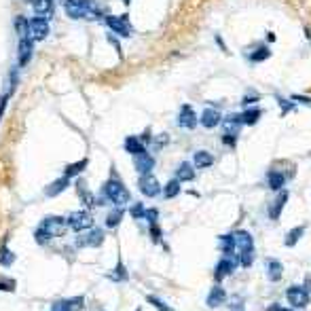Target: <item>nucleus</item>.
Returning a JSON list of instances; mask_svg holds the SVG:
<instances>
[{
	"label": "nucleus",
	"instance_id": "79ce46f5",
	"mask_svg": "<svg viewBox=\"0 0 311 311\" xmlns=\"http://www.w3.org/2000/svg\"><path fill=\"white\" fill-rule=\"evenodd\" d=\"M17 284L13 278H0V290L2 292H15Z\"/></svg>",
	"mask_w": 311,
	"mask_h": 311
},
{
	"label": "nucleus",
	"instance_id": "c03bdc74",
	"mask_svg": "<svg viewBox=\"0 0 311 311\" xmlns=\"http://www.w3.org/2000/svg\"><path fill=\"white\" fill-rule=\"evenodd\" d=\"M258 99H261V96H258L256 91H248V93H246V96H244V99H242V104H244L246 108H248L250 104H254V102H258Z\"/></svg>",
	"mask_w": 311,
	"mask_h": 311
},
{
	"label": "nucleus",
	"instance_id": "4468645a",
	"mask_svg": "<svg viewBox=\"0 0 311 311\" xmlns=\"http://www.w3.org/2000/svg\"><path fill=\"white\" fill-rule=\"evenodd\" d=\"M220 121H222V115H220V110H216V108H205L201 113V116H199V123H201L205 129L218 127Z\"/></svg>",
	"mask_w": 311,
	"mask_h": 311
},
{
	"label": "nucleus",
	"instance_id": "dca6fc26",
	"mask_svg": "<svg viewBox=\"0 0 311 311\" xmlns=\"http://www.w3.org/2000/svg\"><path fill=\"white\" fill-rule=\"evenodd\" d=\"M70 186V178H66V176H62V178H55L51 184L45 186V197H57L62 195L64 191H66Z\"/></svg>",
	"mask_w": 311,
	"mask_h": 311
},
{
	"label": "nucleus",
	"instance_id": "3c124183",
	"mask_svg": "<svg viewBox=\"0 0 311 311\" xmlns=\"http://www.w3.org/2000/svg\"><path fill=\"white\" fill-rule=\"evenodd\" d=\"M7 99H9V93H7V96H2V98H0V119H2L4 108H7Z\"/></svg>",
	"mask_w": 311,
	"mask_h": 311
},
{
	"label": "nucleus",
	"instance_id": "58836bf2",
	"mask_svg": "<svg viewBox=\"0 0 311 311\" xmlns=\"http://www.w3.org/2000/svg\"><path fill=\"white\" fill-rule=\"evenodd\" d=\"M144 214H146V208H144V203H131V208H129V216L131 218H136V220H142L144 218Z\"/></svg>",
	"mask_w": 311,
	"mask_h": 311
},
{
	"label": "nucleus",
	"instance_id": "4be33fe9",
	"mask_svg": "<svg viewBox=\"0 0 311 311\" xmlns=\"http://www.w3.org/2000/svg\"><path fill=\"white\" fill-rule=\"evenodd\" d=\"M87 165H89V159H81V161H74V163H68L66 167H64V176L66 178H79L81 174L87 169Z\"/></svg>",
	"mask_w": 311,
	"mask_h": 311
},
{
	"label": "nucleus",
	"instance_id": "49530a36",
	"mask_svg": "<svg viewBox=\"0 0 311 311\" xmlns=\"http://www.w3.org/2000/svg\"><path fill=\"white\" fill-rule=\"evenodd\" d=\"M167 140H169V138H167V133H161V136L157 138V140H155V142H152V144H155V148H163V146L167 144Z\"/></svg>",
	"mask_w": 311,
	"mask_h": 311
},
{
	"label": "nucleus",
	"instance_id": "c85d7f7f",
	"mask_svg": "<svg viewBox=\"0 0 311 311\" xmlns=\"http://www.w3.org/2000/svg\"><path fill=\"white\" fill-rule=\"evenodd\" d=\"M262 110L261 108H246L242 115H239V119H242V125H256L258 119H261Z\"/></svg>",
	"mask_w": 311,
	"mask_h": 311
},
{
	"label": "nucleus",
	"instance_id": "5701e85b",
	"mask_svg": "<svg viewBox=\"0 0 311 311\" xmlns=\"http://www.w3.org/2000/svg\"><path fill=\"white\" fill-rule=\"evenodd\" d=\"M176 180H178V182H193V180H195V167H193L189 161L180 163L178 169H176Z\"/></svg>",
	"mask_w": 311,
	"mask_h": 311
},
{
	"label": "nucleus",
	"instance_id": "37998d69",
	"mask_svg": "<svg viewBox=\"0 0 311 311\" xmlns=\"http://www.w3.org/2000/svg\"><path fill=\"white\" fill-rule=\"evenodd\" d=\"M275 99H278V104H279V108H281V115H288L292 108H295V102H290V99H286V98H281V96H275Z\"/></svg>",
	"mask_w": 311,
	"mask_h": 311
},
{
	"label": "nucleus",
	"instance_id": "6e6552de",
	"mask_svg": "<svg viewBox=\"0 0 311 311\" xmlns=\"http://www.w3.org/2000/svg\"><path fill=\"white\" fill-rule=\"evenodd\" d=\"M138 189H140V193H142L144 197H150V199L161 195V184H159V180H157L152 174H144V176H140V180H138Z\"/></svg>",
	"mask_w": 311,
	"mask_h": 311
},
{
	"label": "nucleus",
	"instance_id": "a878e982",
	"mask_svg": "<svg viewBox=\"0 0 311 311\" xmlns=\"http://www.w3.org/2000/svg\"><path fill=\"white\" fill-rule=\"evenodd\" d=\"M267 184H269L271 191H281L284 184H286V176L281 172H278V169H271V172L267 174Z\"/></svg>",
	"mask_w": 311,
	"mask_h": 311
},
{
	"label": "nucleus",
	"instance_id": "9d476101",
	"mask_svg": "<svg viewBox=\"0 0 311 311\" xmlns=\"http://www.w3.org/2000/svg\"><path fill=\"white\" fill-rule=\"evenodd\" d=\"M85 305V296H70V298H57V301L51 305V311H81Z\"/></svg>",
	"mask_w": 311,
	"mask_h": 311
},
{
	"label": "nucleus",
	"instance_id": "de8ad7c7",
	"mask_svg": "<svg viewBox=\"0 0 311 311\" xmlns=\"http://www.w3.org/2000/svg\"><path fill=\"white\" fill-rule=\"evenodd\" d=\"M292 102H295V104H307V106H311V98H305V96H292Z\"/></svg>",
	"mask_w": 311,
	"mask_h": 311
},
{
	"label": "nucleus",
	"instance_id": "bb28decb",
	"mask_svg": "<svg viewBox=\"0 0 311 311\" xmlns=\"http://www.w3.org/2000/svg\"><path fill=\"white\" fill-rule=\"evenodd\" d=\"M32 7L38 17H45L47 19V17H51V13H53V0H34Z\"/></svg>",
	"mask_w": 311,
	"mask_h": 311
},
{
	"label": "nucleus",
	"instance_id": "a18cd8bd",
	"mask_svg": "<svg viewBox=\"0 0 311 311\" xmlns=\"http://www.w3.org/2000/svg\"><path fill=\"white\" fill-rule=\"evenodd\" d=\"M144 218L148 220V222H159V210H157V208H146Z\"/></svg>",
	"mask_w": 311,
	"mask_h": 311
},
{
	"label": "nucleus",
	"instance_id": "09e8293b",
	"mask_svg": "<svg viewBox=\"0 0 311 311\" xmlns=\"http://www.w3.org/2000/svg\"><path fill=\"white\" fill-rule=\"evenodd\" d=\"M235 140H237V136H229V133H225V136H222V142H225L227 146H235Z\"/></svg>",
	"mask_w": 311,
	"mask_h": 311
},
{
	"label": "nucleus",
	"instance_id": "603ef678",
	"mask_svg": "<svg viewBox=\"0 0 311 311\" xmlns=\"http://www.w3.org/2000/svg\"><path fill=\"white\" fill-rule=\"evenodd\" d=\"M303 288H305V290H307L309 295H311V275H309V273L305 275V286H303Z\"/></svg>",
	"mask_w": 311,
	"mask_h": 311
},
{
	"label": "nucleus",
	"instance_id": "5fc2aeb1",
	"mask_svg": "<svg viewBox=\"0 0 311 311\" xmlns=\"http://www.w3.org/2000/svg\"><path fill=\"white\" fill-rule=\"evenodd\" d=\"M123 2H125V4H129V2H131V0H123Z\"/></svg>",
	"mask_w": 311,
	"mask_h": 311
},
{
	"label": "nucleus",
	"instance_id": "a19ab883",
	"mask_svg": "<svg viewBox=\"0 0 311 311\" xmlns=\"http://www.w3.org/2000/svg\"><path fill=\"white\" fill-rule=\"evenodd\" d=\"M229 309H231V311H246V303H244V298L239 296V295H233V296H231V301H229Z\"/></svg>",
	"mask_w": 311,
	"mask_h": 311
},
{
	"label": "nucleus",
	"instance_id": "9b49d317",
	"mask_svg": "<svg viewBox=\"0 0 311 311\" xmlns=\"http://www.w3.org/2000/svg\"><path fill=\"white\" fill-rule=\"evenodd\" d=\"M133 167H136V172H138L140 176L152 174V169H155V157H152L148 150H146V152H140V155L133 157Z\"/></svg>",
	"mask_w": 311,
	"mask_h": 311
},
{
	"label": "nucleus",
	"instance_id": "393cba45",
	"mask_svg": "<svg viewBox=\"0 0 311 311\" xmlns=\"http://www.w3.org/2000/svg\"><path fill=\"white\" fill-rule=\"evenodd\" d=\"M123 218H125V210H123V208H115V210H110V212L106 214L104 225H106V229H116L123 222Z\"/></svg>",
	"mask_w": 311,
	"mask_h": 311
},
{
	"label": "nucleus",
	"instance_id": "8fccbe9b",
	"mask_svg": "<svg viewBox=\"0 0 311 311\" xmlns=\"http://www.w3.org/2000/svg\"><path fill=\"white\" fill-rule=\"evenodd\" d=\"M138 138L142 140V144H150V140H152V136H150V129H146L142 136H138Z\"/></svg>",
	"mask_w": 311,
	"mask_h": 311
},
{
	"label": "nucleus",
	"instance_id": "72a5a7b5",
	"mask_svg": "<svg viewBox=\"0 0 311 311\" xmlns=\"http://www.w3.org/2000/svg\"><path fill=\"white\" fill-rule=\"evenodd\" d=\"M269 57H271V49H269V47H258L254 53H250L248 60H250L252 64H258V62L269 60Z\"/></svg>",
	"mask_w": 311,
	"mask_h": 311
},
{
	"label": "nucleus",
	"instance_id": "c756f323",
	"mask_svg": "<svg viewBox=\"0 0 311 311\" xmlns=\"http://www.w3.org/2000/svg\"><path fill=\"white\" fill-rule=\"evenodd\" d=\"M108 279H113V281H127L129 279V271H127L125 262H123L121 258H119V262H116V267L108 273Z\"/></svg>",
	"mask_w": 311,
	"mask_h": 311
},
{
	"label": "nucleus",
	"instance_id": "f704fd0d",
	"mask_svg": "<svg viewBox=\"0 0 311 311\" xmlns=\"http://www.w3.org/2000/svg\"><path fill=\"white\" fill-rule=\"evenodd\" d=\"M303 235H305V225L295 227V229H292V231L288 233V235H286V246H288V248L296 246V242H298V239H301Z\"/></svg>",
	"mask_w": 311,
	"mask_h": 311
},
{
	"label": "nucleus",
	"instance_id": "473e14b6",
	"mask_svg": "<svg viewBox=\"0 0 311 311\" xmlns=\"http://www.w3.org/2000/svg\"><path fill=\"white\" fill-rule=\"evenodd\" d=\"M15 262V252L9 248V246H0V265L2 267H11Z\"/></svg>",
	"mask_w": 311,
	"mask_h": 311
},
{
	"label": "nucleus",
	"instance_id": "39448f33",
	"mask_svg": "<svg viewBox=\"0 0 311 311\" xmlns=\"http://www.w3.org/2000/svg\"><path fill=\"white\" fill-rule=\"evenodd\" d=\"M28 36H30L32 43H40L49 36V21L45 17L34 15L32 19H28Z\"/></svg>",
	"mask_w": 311,
	"mask_h": 311
},
{
	"label": "nucleus",
	"instance_id": "ddd939ff",
	"mask_svg": "<svg viewBox=\"0 0 311 311\" xmlns=\"http://www.w3.org/2000/svg\"><path fill=\"white\" fill-rule=\"evenodd\" d=\"M178 125L182 129H195L197 127V115L191 104H184L178 113Z\"/></svg>",
	"mask_w": 311,
	"mask_h": 311
},
{
	"label": "nucleus",
	"instance_id": "a211bd4d",
	"mask_svg": "<svg viewBox=\"0 0 311 311\" xmlns=\"http://www.w3.org/2000/svg\"><path fill=\"white\" fill-rule=\"evenodd\" d=\"M32 47L34 43L30 38H21L19 45H17V60H19V66H26L32 57Z\"/></svg>",
	"mask_w": 311,
	"mask_h": 311
},
{
	"label": "nucleus",
	"instance_id": "c9c22d12",
	"mask_svg": "<svg viewBox=\"0 0 311 311\" xmlns=\"http://www.w3.org/2000/svg\"><path fill=\"white\" fill-rule=\"evenodd\" d=\"M146 303H150L157 311H174V307H169V305L157 295H146Z\"/></svg>",
	"mask_w": 311,
	"mask_h": 311
},
{
	"label": "nucleus",
	"instance_id": "ea45409f",
	"mask_svg": "<svg viewBox=\"0 0 311 311\" xmlns=\"http://www.w3.org/2000/svg\"><path fill=\"white\" fill-rule=\"evenodd\" d=\"M237 262H239L242 267H252V262H254V250L239 252V254H237Z\"/></svg>",
	"mask_w": 311,
	"mask_h": 311
},
{
	"label": "nucleus",
	"instance_id": "aec40b11",
	"mask_svg": "<svg viewBox=\"0 0 311 311\" xmlns=\"http://www.w3.org/2000/svg\"><path fill=\"white\" fill-rule=\"evenodd\" d=\"M222 125H225V133H229V136H237L239 133V127H242V119H239L237 113H231L227 116H222Z\"/></svg>",
	"mask_w": 311,
	"mask_h": 311
},
{
	"label": "nucleus",
	"instance_id": "f3484780",
	"mask_svg": "<svg viewBox=\"0 0 311 311\" xmlns=\"http://www.w3.org/2000/svg\"><path fill=\"white\" fill-rule=\"evenodd\" d=\"M265 267H267V278L269 281H279L281 275H284V265L278 261V258H267L265 261Z\"/></svg>",
	"mask_w": 311,
	"mask_h": 311
},
{
	"label": "nucleus",
	"instance_id": "f03ea898",
	"mask_svg": "<svg viewBox=\"0 0 311 311\" xmlns=\"http://www.w3.org/2000/svg\"><path fill=\"white\" fill-rule=\"evenodd\" d=\"M106 201L115 203L116 208H123L125 203L131 201V193H129V189L121 182L119 178H115V176L104 182V186H102V197H99L96 203L102 205V203H106Z\"/></svg>",
	"mask_w": 311,
	"mask_h": 311
},
{
	"label": "nucleus",
	"instance_id": "6e6d98bb",
	"mask_svg": "<svg viewBox=\"0 0 311 311\" xmlns=\"http://www.w3.org/2000/svg\"><path fill=\"white\" fill-rule=\"evenodd\" d=\"M136 311H142V309H140V307H138V309H136Z\"/></svg>",
	"mask_w": 311,
	"mask_h": 311
},
{
	"label": "nucleus",
	"instance_id": "2f4dec72",
	"mask_svg": "<svg viewBox=\"0 0 311 311\" xmlns=\"http://www.w3.org/2000/svg\"><path fill=\"white\" fill-rule=\"evenodd\" d=\"M76 193H79V199H81V201H83L85 205H93V203H96V199H93L91 191L85 189V182H83V180H79V182H76Z\"/></svg>",
	"mask_w": 311,
	"mask_h": 311
},
{
	"label": "nucleus",
	"instance_id": "1a4fd4ad",
	"mask_svg": "<svg viewBox=\"0 0 311 311\" xmlns=\"http://www.w3.org/2000/svg\"><path fill=\"white\" fill-rule=\"evenodd\" d=\"M237 256H222L218 261V265H216V271H214V281L216 284H220L222 278L225 275H231L233 271L237 269Z\"/></svg>",
	"mask_w": 311,
	"mask_h": 311
},
{
	"label": "nucleus",
	"instance_id": "4c0bfd02",
	"mask_svg": "<svg viewBox=\"0 0 311 311\" xmlns=\"http://www.w3.org/2000/svg\"><path fill=\"white\" fill-rule=\"evenodd\" d=\"M148 235L152 239V244H161V227H159V222H148Z\"/></svg>",
	"mask_w": 311,
	"mask_h": 311
},
{
	"label": "nucleus",
	"instance_id": "2eb2a0df",
	"mask_svg": "<svg viewBox=\"0 0 311 311\" xmlns=\"http://www.w3.org/2000/svg\"><path fill=\"white\" fill-rule=\"evenodd\" d=\"M233 237H235V248L239 252L254 250V237H252V233H248V231H235V233H233Z\"/></svg>",
	"mask_w": 311,
	"mask_h": 311
},
{
	"label": "nucleus",
	"instance_id": "864d4df0",
	"mask_svg": "<svg viewBox=\"0 0 311 311\" xmlns=\"http://www.w3.org/2000/svg\"><path fill=\"white\" fill-rule=\"evenodd\" d=\"M269 311H296V309H286V307H279V305H269Z\"/></svg>",
	"mask_w": 311,
	"mask_h": 311
},
{
	"label": "nucleus",
	"instance_id": "423d86ee",
	"mask_svg": "<svg viewBox=\"0 0 311 311\" xmlns=\"http://www.w3.org/2000/svg\"><path fill=\"white\" fill-rule=\"evenodd\" d=\"M104 21H106V26L110 28V32L119 34V36H123V38L131 36L133 28H131V23H129L127 15H106Z\"/></svg>",
	"mask_w": 311,
	"mask_h": 311
},
{
	"label": "nucleus",
	"instance_id": "0eeeda50",
	"mask_svg": "<svg viewBox=\"0 0 311 311\" xmlns=\"http://www.w3.org/2000/svg\"><path fill=\"white\" fill-rule=\"evenodd\" d=\"M286 301L292 305V309H305L311 301V295L303 286H290V288L286 290Z\"/></svg>",
	"mask_w": 311,
	"mask_h": 311
},
{
	"label": "nucleus",
	"instance_id": "7ed1b4c3",
	"mask_svg": "<svg viewBox=\"0 0 311 311\" xmlns=\"http://www.w3.org/2000/svg\"><path fill=\"white\" fill-rule=\"evenodd\" d=\"M66 222H68V229L74 233H83L87 229L93 227V216L89 210H76V212H70L66 216Z\"/></svg>",
	"mask_w": 311,
	"mask_h": 311
},
{
	"label": "nucleus",
	"instance_id": "6ab92c4d",
	"mask_svg": "<svg viewBox=\"0 0 311 311\" xmlns=\"http://www.w3.org/2000/svg\"><path fill=\"white\" fill-rule=\"evenodd\" d=\"M286 201H288V191L281 189L279 195L275 197V201L269 205V218H271V220H278L279 214H281V210H284V205H286Z\"/></svg>",
	"mask_w": 311,
	"mask_h": 311
},
{
	"label": "nucleus",
	"instance_id": "7c9ffc66",
	"mask_svg": "<svg viewBox=\"0 0 311 311\" xmlns=\"http://www.w3.org/2000/svg\"><path fill=\"white\" fill-rule=\"evenodd\" d=\"M180 184H182V182H178L176 178H172V180H169V182L161 189V191H163V197H165V199H174V197H178V195H180V191H182V186H180Z\"/></svg>",
	"mask_w": 311,
	"mask_h": 311
},
{
	"label": "nucleus",
	"instance_id": "f257e3e1",
	"mask_svg": "<svg viewBox=\"0 0 311 311\" xmlns=\"http://www.w3.org/2000/svg\"><path fill=\"white\" fill-rule=\"evenodd\" d=\"M68 233V222L64 216H47L34 231V239L38 246H47L53 237H62Z\"/></svg>",
	"mask_w": 311,
	"mask_h": 311
},
{
	"label": "nucleus",
	"instance_id": "20e7f679",
	"mask_svg": "<svg viewBox=\"0 0 311 311\" xmlns=\"http://www.w3.org/2000/svg\"><path fill=\"white\" fill-rule=\"evenodd\" d=\"M104 239H106L104 229L91 227V229H87V231L79 233V237H76V246H79V248H99V246L104 244Z\"/></svg>",
	"mask_w": 311,
	"mask_h": 311
},
{
	"label": "nucleus",
	"instance_id": "cd10ccee",
	"mask_svg": "<svg viewBox=\"0 0 311 311\" xmlns=\"http://www.w3.org/2000/svg\"><path fill=\"white\" fill-rule=\"evenodd\" d=\"M220 250L225 252V256H237L235 252V237H233V233H225V235H220Z\"/></svg>",
	"mask_w": 311,
	"mask_h": 311
},
{
	"label": "nucleus",
	"instance_id": "e433bc0d",
	"mask_svg": "<svg viewBox=\"0 0 311 311\" xmlns=\"http://www.w3.org/2000/svg\"><path fill=\"white\" fill-rule=\"evenodd\" d=\"M15 32H17V38H30L28 36V19L23 15L15 17Z\"/></svg>",
	"mask_w": 311,
	"mask_h": 311
},
{
	"label": "nucleus",
	"instance_id": "f8f14e48",
	"mask_svg": "<svg viewBox=\"0 0 311 311\" xmlns=\"http://www.w3.org/2000/svg\"><path fill=\"white\" fill-rule=\"evenodd\" d=\"M229 301V295H227V290L222 288L220 284H216V286H212V290H210V295H208V298H205V305H208L210 309H218V307H222Z\"/></svg>",
	"mask_w": 311,
	"mask_h": 311
},
{
	"label": "nucleus",
	"instance_id": "412c9836",
	"mask_svg": "<svg viewBox=\"0 0 311 311\" xmlns=\"http://www.w3.org/2000/svg\"><path fill=\"white\" fill-rule=\"evenodd\" d=\"M214 165V155L208 150H197L193 155V167L197 169H205V167H212Z\"/></svg>",
	"mask_w": 311,
	"mask_h": 311
},
{
	"label": "nucleus",
	"instance_id": "b1692460",
	"mask_svg": "<svg viewBox=\"0 0 311 311\" xmlns=\"http://www.w3.org/2000/svg\"><path fill=\"white\" fill-rule=\"evenodd\" d=\"M123 148H125L129 155H140V152H146V144H142V140L138 136H127L125 142H123Z\"/></svg>",
	"mask_w": 311,
	"mask_h": 311
}]
</instances>
